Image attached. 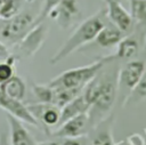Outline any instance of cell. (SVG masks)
<instances>
[{
  "mask_svg": "<svg viewBox=\"0 0 146 145\" xmlns=\"http://www.w3.org/2000/svg\"><path fill=\"white\" fill-rule=\"evenodd\" d=\"M82 95L90 105L88 116L91 128L98 123L112 110L117 97V74L103 73L102 70L88 82Z\"/></svg>",
  "mask_w": 146,
  "mask_h": 145,
  "instance_id": "6da1fadb",
  "label": "cell"
},
{
  "mask_svg": "<svg viewBox=\"0 0 146 145\" xmlns=\"http://www.w3.org/2000/svg\"><path fill=\"white\" fill-rule=\"evenodd\" d=\"M105 16H106V11L100 10L97 14L84 19L74 30V32L71 34V37L62 46V48L51 57L50 63L52 65L57 64L58 62H60L64 58H66L67 56H70L72 53L76 51L79 48H81L84 45L95 40L98 32L105 25Z\"/></svg>",
  "mask_w": 146,
  "mask_h": 145,
  "instance_id": "7a4b0ae2",
  "label": "cell"
},
{
  "mask_svg": "<svg viewBox=\"0 0 146 145\" xmlns=\"http://www.w3.org/2000/svg\"><path fill=\"white\" fill-rule=\"evenodd\" d=\"M115 61L113 56L102 57L95 61L94 63L84 66H79L74 69H70L54 78L49 81V86L51 88H63V89H79L83 90L84 86L90 82L96 74L110 62Z\"/></svg>",
  "mask_w": 146,
  "mask_h": 145,
  "instance_id": "3957f363",
  "label": "cell"
},
{
  "mask_svg": "<svg viewBox=\"0 0 146 145\" xmlns=\"http://www.w3.org/2000/svg\"><path fill=\"white\" fill-rule=\"evenodd\" d=\"M35 25V17L29 13H18L9 19H0V40L6 45L17 43Z\"/></svg>",
  "mask_w": 146,
  "mask_h": 145,
  "instance_id": "277c9868",
  "label": "cell"
},
{
  "mask_svg": "<svg viewBox=\"0 0 146 145\" xmlns=\"http://www.w3.org/2000/svg\"><path fill=\"white\" fill-rule=\"evenodd\" d=\"M146 64L144 61L131 59L128 61L117 72V96L122 97L127 102L133 88L141 78Z\"/></svg>",
  "mask_w": 146,
  "mask_h": 145,
  "instance_id": "5b68a950",
  "label": "cell"
},
{
  "mask_svg": "<svg viewBox=\"0 0 146 145\" xmlns=\"http://www.w3.org/2000/svg\"><path fill=\"white\" fill-rule=\"evenodd\" d=\"M89 128H91V126L88 113H82L58 124L57 129L52 132V136L57 138L82 137L87 135Z\"/></svg>",
  "mask_w": 146,
  "mask_h": 145,
  "instance_id": "8992f818",
  "label": "cell"
},
{
  "mask_svg": "<svg viewBox=\"0 0 146 145\" xmlns=\"http://www.w3.org/2000/svg\"><path fill=\"white\" fill-rule=\"evenodd\" d=\"M47 32H48V29L46 24L39 23L34 25L24 35V38L16 43L19 54L25 57L33 56L42 47V43L47 37Z\"/></svg>",
  "mask_w": 146,
  "mask_h": 145,
  "instance_id": "52a82bcc",
  "label": "cell"
},
{
  "mask_svg": "<svg viewBox=\"0 0 146 145\" xmlns=\"http://www.w3.org/2000/svg\"><path fill=\"white\" fill-rule=\"evenodd\" d=\"M26 106L43 130H47L51 127H56L59 124L60 108L56 105L48 103H36Z\"/></svg>",
  "mask_w": 146,
  "mask_h": 145,
  "instance_id": "ba28073f",
  "label": "cell"
},
{
  "mask_svg": "<svg viewBox=\"0 0 146 145\" xmlns=\"http://www.w3.org/2000/svg\"><path fill=\"white\" fill-rule=\"evenodd\" d=\"M48 13L62 29H66L71 25L74 17L79 15L80 10L75 0H57Z\"/></svg>",
  "mask_w": 146,
  "mask_h": 145,
  "instance_id": "9c48e42d",
  "label": "cell"
},
{
  "mask_svg": "<svg viewBox=\"0 0 146 145\" xmlns=\"http://www.w3.org/2000/svg\"><path fill=\"white\" fill-rule=\"evenodd\" d=\"M0 107L6 113L17 118L22 122H26L35 128H40L39 122L32 115V113L29 111L27 106L22 100H16V99L9 98V97L5 96L1 91H0Z\"/></svg>",
  "mask_w": 146,
  "mask_h": 145,
  "instance_id": "30bf717a",
  "label": "cell"
},
{
  "mask_svg": "<svg viewBox=\"0 0 146 145\" xmlns=\"http://www.w3.org/2000/svg\"><path fill=\"white\" fill-rule=\"evenodd\" d=\"M106 2V16L110 22L116 26L121 32H129L133 25V19L130 14L123 8L119 0H105Z\"/></svg>",
  "mask_w": 146,
  "mask_h": 145,
  "instance_id": "8fae6325",
  "label": "cell"
},
{
  "mask_svg": "<svg viewBox=\"0 0 146 145\" xmlns=\"http://www.w3.org/2000/svg\"><path fill=\"white\" fill-rule=\"evenodd\" d=\"M9 124V140L10 145H36V142L24 127L23 122L17 118L6 113Z\"/></svg>",
  "mask_w": 146,
  "mask_h": 145,
  "instance_id": "7c38bea8",
  "label": "cell"
},
{
  "mask_svg": "<svg viewBox=\"0 0 146 145\" xmlns=\"http://www.w3.org/2000/svg\"><path fill=\"white\" fill-rule=\"evenodd\" d=\"M123 32H121L116 26L112 23L105 24L102 30L98 32L97 37L95 38V42L102 48H112L117 46V43L122 40Z\"/></svg>",
  "mask_w": 146,
  "mask_h": 145,
  "instance_id": "4fadbf2b",
  "label": "cell"
},
{
  "mask_svg": "<svg viewBox=\"0 0 146 145\" xmlns=\"http://www.w3.org/2000/svg\"><path fill=\"white\" fill-rule=\"evenodd\" d=\"M90 108V105L88 104V102L84 99L82 92L76 96L75 98H73L71 102H68L67 104H65L62 108H60V121L59 124L71 118H74L79 114L82 113H88Z\"/></svg>",
  "mask_w": 146,
  "mask_h": 145,
  "instance_id": "5bb4252c",
  "label": "cell"
},
{
  "mask_svg": "<svg viewBox=\"0 0 146 145\" xmlns=\"http://www.w3.org/2000/svg\"><path fill=\"white\" fill-rule=\"evenodd\" d=\"M0 91L9 98L16 100H23L26 92V86L24 80H22L17 75H14L11 79L0 84Z\"/></svg>",
  "mask_w": 146,
  "mask_h": 145,
  "instance_id": "9a60e30c",
  "label": "cell"
},
{
  "mask_svg": "<svg viewBox=\"0 0 146 145\" xmlns=\"http://www.w3.org/2000/svg\"><path fill=\"white\" fill-rule=\"evenodd\" d=\"M139 50V43L136 38L128 35L123 37L122 40L117 43V50L115 55L113 56L114 59H121V61H131Z\"/></svg>",
  "mask_w": 146,
  "mask_h": 145,
  "instance_id": "2e32d148",
  "label": "cell"
},
{
  "mask_svg": "<svg viewBox=\"0 0 146 145\" xmlns=\"http://www.w3.org/2000/svg\"><path fill=\"white\" fill-rule=\"evenodd\" d=\"M82 90L79 89H63V88H54V96H52V104L57 107L62 108L65 104L71 102L73 98L79 96Z\"/></svg>",
  "mask_w": 146,
  "mask_h": 145,
  "instance_id": "e0dca14e",
  "label": "cell"
},
{
  "mask_svg": "<svg viewBox=\"0 0 146 145\" xmlns=\"http://www.w3.org/2000/svg\"><path fill=\"white\" fill-rule=\"evenodd\" d=\"M23 0H1L0 3V18L9 19L19 13Z\"/></svg>",
  "mask_w": 146,
  "mask_h": 145,
  "instance_id": "ac0fdd59",
  "label": "cell"
},
{
  "mask_svg": "<svg viewBox=\"0 0 146 145\" xmlns=\"http://www.w3.org/2000/svg\"><path fill=\"white\" fill-rule=\"evenodd\" d=\"M129 6L132 19L146 24V0H129Z\"/></svg>",
  "mask_w": 146,
  "mask_h": 145,
  "instance_id": "d6986e66",
  "label": "cell"
},
{
  "mask_svg": "<svg viewBox=\"0 0 146 145\" xmlns=\"http://www.w3.org/2000/svg\"><path fill=\"white\" fill-rule=\"evenodd\" d=\"M32 91L39 103H48L52 104V96H54V88H51L48 83L47 84H38L32 83Z\"/></svg>",
  "mask_w": 146,
  "mask_h": 145,
  "instance_id": "ffe728a7",
  "label": "cell"
},
{
  "mask_svg": "<svg viewBox=\"0 0 146 145\" xmlns=\"http://www.w3.org/2000/svg\"><path fill=\"white\" fill-rule=\"evenodd\" d=\"M15 61L16 57L14 55L8 56L5 61H0V84L15 75Z\"/></svg>",
  "mask_w": 146,
  "mask_h": 145,
  "instance_id": "44dd1931",
  "label": "cell"
},
{
  "mask_svg": "<svg viewBox=\"0 0 146 145\" xmlns=\"http://www.w3.org/2000/svg\"><path fill=\"white\" fill-rule=\"evenodd\" d=\"M131 98H133V99H144V98H146V69L143 73L141 78L139 79L138 83L133 88L132 92L130 94L128 100H130Z\"/></svg>",
  "mask_w": 146,
  "mask_h": 145,
  "instance_id": "7402d4cb",
  "label": "cell"
},
{
  "mask_svg": "<svg viewBox=\"0 0 146 145\" xmlns=\"http://www.w3.org/2000/svg\"><path fill=\"white\" fill-rule=\"evenodd\" d=\"M60 145H87L86 136L76 137V138H63Z\"/></svg>",
  "mask_w": 146,
  "mask_h": 145,
  "instance_id": "603a6c76",
  "label": "cell"
},
{
  "mask_svg": "<svg viewBox=\"0 0 146 145\" xmlns=\"http://www.w3.org/2000/svg\"><path fill=\"white\" fill-rule=\"evenodd\" d=\"M36 145H60V144L55 140H48V142H43V143H36Z\"/></svg>",
  "mask_w": 146,
  "mask_h": 145,
  "instance_id": "cb8c5ba5",
  "label": "cell"
},
{
  "mask_svg": "<svg viewBox=\"0 0 146 145\" xmlns=\"http://www.w3.org/2000/svg\"><path fill=\"white\" fill-rule=\"evenodd\" d=\"M26 1H29V2H31V1H32V0H26Z\"/></svg>",
  "mask_w": 146,
  "mask_h": 145,
  "instance_id": "d4e9b609",
  "label": "cell"
}]
</instances>
